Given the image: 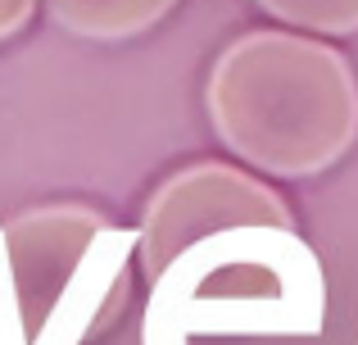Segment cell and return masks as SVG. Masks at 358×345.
Segmentation results:
<instances>
[{
	"label": "cell",
	"mask_w": 358,
	"mask_h": 345,
	"mask_svg": "<svg viewBox=\"0 0 358 345\" xmlns=\"http://www.w3.org/2000/svg\"><path fill=\"white\" fill-rule=\"evenodd\" d=\"M222 227H295V213L277 186L236 169L200 160L155 186L136 227V264L155 282L186 246Z\"/></svg>",
	"instance_id": "obj_4"
},
{
	"label": "cell",
	"mask_w": 358,
	"mask_h": 345,
	"mask_svg": "<svg viewBox=\"0 0 358 345\" xmlns=\"http://www.w3.org/2000/svg\"><path fill=\"white\" fill-rule=\"evenodd\" d=\"M177 0H45V14L87 41H127L168 18Z\"/></svg>",
	"instance_id": "obj_5"
},
{
	"label": "cell",
	"mask_w": 358,
	"mask_h": 345,
	"mask_svg": "<svg viewBox=\"0 0 358 345\" xmlns=\"http://www.w3.org/2000/svg\"><path fill=\"white\" fill-rule=\"evenodd\" d=\"M204 109L236 160L313 177L358 141V73L322 36L259 27L213 59Z\"/></svg>",
	"instance_id": "obj_1"
},
{
	"label": "cell",
	"mask_w": 358,
	"mask_h": 345,
	"mask_svg": "<svg viewBox=\"0 0 358 345\" xmlns=\"http://www.w3.org/2000/svg\"><path fill=\"white\" fill-rule=\"evenodd\" d=\"M136 227L82 200L0 227V345H87L127 309Z\"/></svg>",
	"instance_id": "obj_3"
},
{
	"label": "cell",
	"mask_w": 358,
	"mask_h": 345,
	"mask_svg": "<svg viewBox=\"0 0 358 345\" xmlns=\"http://www.w3.org/2000/svg\"><path fill=\"white\" fill-rule=\"evenodd\" d=\"M327 282L295 227H222L186 246L150 282L145 345L204 337H317Z\"/></svg>",
	"instance_id": "obj_2"
},
{
	"label": "cell",
	"mask_w": 358,
	"mask_h": 345,
	"mask_svg": "<svg viewBox=\"0 0 358 345\" xmlns=\"http://www.w3.org/2000/svg\"><path fill=\"white\" fill-rule=\"evenodd\" d=\"M36 5H41V0H0V41L23 32V27L32 23Z\"/></svg>",
	"instance_id": "obj_7"
},
{
	"label": "cell",
	"mask_w": 358,
	"mask_h": 345,
	"mask_svg": "<svg viewBox=\"0 0 358 345\" xmlns=\"http://www.w3.org/2000/svg\"><path fill=\"white\" fill-rule=\"evenodd\" d=\"M263 14L317 36H350L358 32V0H254Z\"/></svg>",
	"instance_id": "obj_6"
}]
</instances>
